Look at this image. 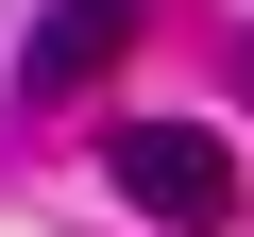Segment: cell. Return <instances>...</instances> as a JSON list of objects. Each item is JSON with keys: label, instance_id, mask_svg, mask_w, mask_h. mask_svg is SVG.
<instances>
[{"label": "cell", "instance_id": "cell-1", "mask_svg": "<svg viewBox=\"0 0 254 237\" xmlns=\"http://www.w3.org/2000/svg\"><path fill=\"white\" fill-rule=\"evenodd\" d=\"M119 203L170 220V237H220L237 220V153L203 136V118H136V136H119Z\"/></svg>", "mask_w": 254, "mask_h": 237}, {"label": "cell", "instance_id": "cell-2", "mask_svg": "<svg viewBox=\"0 0 254 237\" xmlns=\"http://www.w3.org/2000/svg\"><path fill=\"white\" fill-rule=\"evenodd\" d=\"M119 34H136V0H51V17L17 34V85L51 102V85H85V68H119Z\"/></svg>", "mask_w": 254, "mask_h": 237}]
</instances>
